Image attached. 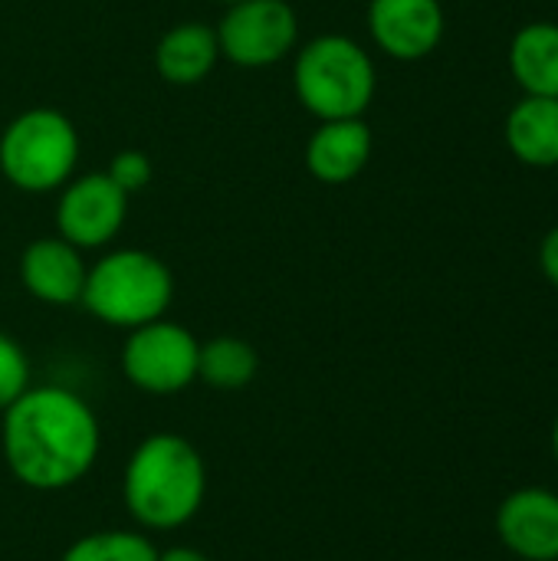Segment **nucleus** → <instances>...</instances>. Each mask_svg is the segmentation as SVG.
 Instances as JSON below:
<instances>
[{
  "label": "nucleus",
  "instance_id": "obj_1",
  "mask_svg": "<svg viewBox=\"0 0 558 561\" xmlns=\"http://www.w3.org/2000/svg\"><path fill=\"white\" fill-rule=\"evenodd\" d=\"M10 477L33 493H62L82 483L102 454L95 408L66 385H30L0 424Z\"/></svg>",
  "mask_w": 558,
  "mask_h": 561
},
{
  "label": "nucleus",
  "instance_id": "obj_2",
  "mask_svg": "<svg viewBox=\"0 0 558 561\" xmlns=\"http://www.w3.org/2000/svg\"><path fill=\"white\" fill-rule=\"evenodd\" d=\"M207 500L201 450L171 431L135 444L122 470V506L141 533H178L197 519Z\"/></svg>",
  "mask_w": 558,
  "mask_h": 561
},
{
  "label": "nucleus",
  "instance_id": "obj_3",
  "mask_svg": "<svg viewBox=\"0 0 558 561\" xmlns=\"http://www.w3.org/2000/svg\"><path fill=\"white\" fill-rule=\"evenodd\" d=\"M79 302L95 322L132 332L168 316L174 302V273L151 250L115 247L89 263Z\"/></svg>",
  "mask_w": 558,
  "mask_h": 561
},
{
  "label": "nucleus",
  "instance_id": "obj_4",
  "mask_svg": "<svg viewBox=\"0 0 558 561\" xmlns=\"http://www.w3.org/2000/svg\"><path fill=\"white\" fill-rule=\"evenodd\" d=\"M293 89L316 122L365 118L378 92V69L358 39L322 33L306 46H296Z\"/></svg>",
  "mask_w": 558,
  "mask_h": 561
},
{
  "label": "nucleus",
  "instance_id": "obj_5",
  "mask_svg": "<svg viewBox=\"0 0 558 561\" xmlns=\"http://www.w3.org/2000/svg\"><path fill=\"white\" fill-rule=\"evenodd\" d=\"M79 131L69 115L33 105L0 131V174L23 194H56L79 168Z\"/></svg>",
  "mask_w": 558,
  "mask_h": 561
},
{
  "label": "nucleus",
  "instance_id": "obj_6",
  "mask_svg": "<svg viewBox=\"0 0 558 561\" xmlns=\"http://www.w3.org/2000/svg\"><path fill=\"white\" fill-rule=\"evenodd\" d=\"M197 352L201 339L171 319H155L125 332L118 368L135 391L168 398L181 394L197 381Z\"/></svg>",
  "mask_w": 558,
  "mask_h": 561
},
{
  "label": "nucleus",
  "instance_id": "obj_7",
  "mask_svg": "<svg viewBox=\"0 0 558 561\" xmlns=\"http://www.w3.org/2000/svg\"><path fill=\"white\" fill-rule=\"evenodd\" d=\"M220 59L240 69H266L299 46V13L289 0H237L214 26Z\"/></svg>",
  "mask_w": 558,
  "mask_h": 561
},
{
  "label": "nucleus",
  "instance_id": "obj_8",
  "mask_svg": "<svg viewBox=\"0 0 558 561\" xmlns=\"http://www.w3.org/2000/svg\"><path fill=\"white\" fill-rule=\"evenodd\" d=\"M128 220V194L105 174L86 171L72 174L56 197V233L89 250H105Z\"/></svg>",
  "mask_w": 558,
  "mask_h": 561
},
{
  "label": "nucleus",
  "instance_id": "obj_9",
  "mask_svg": "<svg viewBox=\"0 0 558 561\" xmlns=\"http://www.w3.org/2000/svg\"><path fill=\"white\" fill-rule=\"evenodd\" d=\"M368 36L398 62H421L444 43L447 13L441 0H368Z\"/></svg>",
  "mask_w": 558,
  "mask_h": 561
},
{
  "label": "nucleus",
  "instance_id": "obj_10",
  "mask_svg": "<svg viewBox=\"0 0 558 561\" xmlns=\"http://www.w3.org/2000/svg\"><path fill=\"white\" fill-rule=\"evenodd\" d=\"M497 536L523 561H558V493L543 486L513 490L497 510Z\"/></svg>",
  "mask_w": 558,
  "mask_h": 561
},
{
  "label": "nucleus",
  "instance_id": "obj_11",
  "mask_svg": "<svg viewBox=\"0 0 558 561\" xmlns=\"http://www.w3.org/2000/svg\"><path fill=\"white\" fill-rule=\"evenodd\" d=\"M20 286L43 306H76L82 299V286H86V253L79 247H72L69 240L56 237H39L33 243L23 247L20 263Z\"/></svg>",
  "mask_w": 558,
  "mask_h": 561
},
{
  "label": "nucleus",
  "instance_id": "obj_12",
  "mask_svg": "<svg viewBox=\"0 0 558 561\" xmlns=\"http://www.w3.org/2000/svg\"><path fill=\"white\" fill-rule=\"evenodd\" d=\"M372 151L375 138L365 118H332L316 125L303 161L319 184H349L368 168Z\"/></svg>",
  "mask_w": 558,
  "mask_h": 561
},
{
  "label": "nucleus",
  "instance_id": "obj_13",
  "mask_svg": "<svg viewBox=\"0 0 558 561\" xmlns=\"http://www.w3.org/2000/svg\"><path fill=\"white\" fill-rule=\"evenodd\" d=\"M220 62L214 23L181 20L161 33L155 46V69L171 85H201Z\"/></svg>",
  "mask_w": 558,
  "mask_h": 561
},
{
  "label": "nucleus",
  "instance_id": "obj_14",
  "mask_svg": "<svg viewBox=\"0 0 558 561\" xmlns=\"http://www.w3.org/2000/svg\"><path fill=\"white\" fill-rule=\"evenodd\" d=\"M503 141L526 168H558V99L523 95L506 112Z\"/></svg>",
  "mask_w": 558,
  "mask_h": 561
},
{
  "label": "nucleus",
  "instance_id": "obj_15",
  "mask_svg": "<svg viewBox=\"0 0 558 561\" xmlns=\"http://www.w3.org/2000/svg\"><path fill=\"white\" fill-rule=\"evenodd\" d=\"M510 76L523 95L558 99V23L533 20L510 39Z\"/></svg>",
  "mask_w": 558,
  "mask_h": 561
},
{
  "label": "nucleus",
  "instance_id": "obj_16",
  "mask_svg": "<svg viewBox=\"0 0 558 561\" xmlns=\"http://www.w3.org/2000/svg\"><path fill=\"white\" fill-rule=\"evenodd\" d=\"M260 371V355L247 339L237 335H217L201 342L197 352V381H204L214 391H243L253 385Z\"/></svg>",
  "mask_w": 558,
  "mask_h": 561
},
{
  "label": "nucleus",
  "instance_id": "obj_17",
  "mask_svg": "<svg viewBox=\"0 0 558 561\" xmlns=\"http://www.w3.org/2000/svg\"><path fill=\"white\" fill-rule=\"evenodd\" d=\"M158 552L141 529H99L72 539L59 561H158Z\"/></svg>",
  "mask_w": 558,
  "mask_h": 561
},
{
  "label": "nucleus",
  "instance_id": "obj_18",
  "mask_svg": "<svg viewBox=\"0 0 558 561\" xmlns=\"http://www.w3.org/2000/svg\"><path fill=\"white\" fill-rule=\"evenodd\" d=\"M33 385V368L30 355L23 345L0 329V414Z\"/></svg>",
  "mask_w": 558,
  "mask_h": 561
},
{
  "label": "nucleus",
  "instance_id": "obj_19",
  "mask_svg": "<svg viewBox=\"0 0 558 561\" xmlns=\"http://www.w3.org/2000/svg\"><path fill=\"white\" fill-rule=\"evenodd\" d=\"M105 174L132 197V194H141L148 184H151V178H155V164H151V158L145 154V151H138V148H125V151H118L112 161H109V168H105Z\"/></svg>",
  "mask_w": 558,
  "mask_h": 561
},
{
  "label": "nucleus",
  "instance_id": "obj_20",
  "mask_svg": "<svg viewBox=\"0 0 558 561\" xmlns=\"http://www.w3.org/2000/svg\"><path fill=\"white\" fill-rule=\"evenodd\" d=\"M539 270L549 279V286L558 289V224L543 237V243H539Z\"/></svg>",
  "mask_w": 558,
  "mask_h": 561
},
{
  "label": "nucleus",
  "instance_id": "obj_21",
  "mask_svg": "<svg viewBox=\"0 0 558 561\" xmlns=\"http://www.w3.org/2000/svg\"><path fill=\"white\" fill-rule=\"evenodd\" d=\"M158 561H214L207 552L194 549V546H171L164 552H158Z\"/></svg>",
  "mask_w": 558,
  "mask_h": 561
},
{
  "label": "nucleus",
  "instance_id": "obj_22",
  "mask_svg": "<svg viewBox=\"0 0 558 561\" xmlns=\"http://www.w3.org/2000/svg\"><path fill=\"white\" fill-rule=\"evenodd\" d=\"M553 457H556V463H558V417H556V424H553Z\"/></svg>",
  "mask_w": 558,
  "mask_h": 561
},
{
  "label": "nucleus",
  "instance_id": "obj_23",
  "mask_svg": "<svg viewBox=\"0 0 558 561\" xmlns=\"http://www.w3.org/2000/svg\"><path fill=\"white\" fill-rule=\"evenodd\" d=\"M217 3H224V7H230V3H237V0H217Z\"/></svg>",
  "mask_w": 558,
  "mask_h": 561
}]
</instances>
